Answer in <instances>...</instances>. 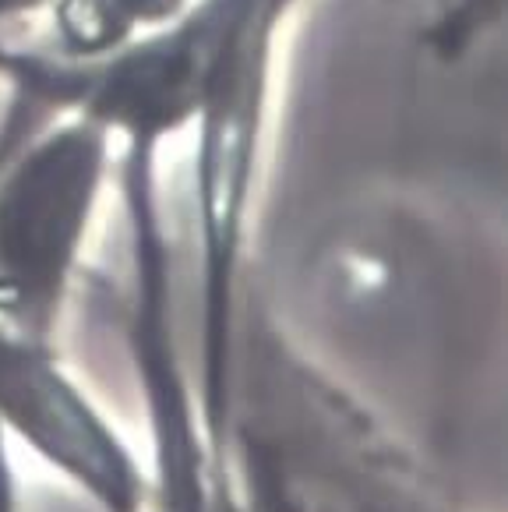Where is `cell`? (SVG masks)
I'll return each instance as SVG.
<instances>
[{
    "instance_id": "1",
    "label": "cell",
    "mask_w": 508,
    "mask_h": 512,
    "mask_svg": "<svg viewBox=\"0 0 508 512\" xmlns=\"http://www.w3.org/2000/svg\"><path fill=\"white\" fill-rule=\"evenodd\" d=\"M117 163L113 138L82 117L36 121L0 152V322L46 343Z\"/></svg>"
},
{
    "instance_id": "2",
    "label": "cell",
    "mask_w": 508,
    "mask_h": 512,
    "mask_svg": "<svg viewBox=\"0 0 508 512\" xmlns=\"http://www.w3.org/2000/svg\"><path fill=\"white\" fill-rule=\"evenodd\" d=\"M195 0H53L36 18L32 43L46 53L85 61L163 29Z\"/></svg>"
},
{
    "instance_id": "3",
    "label": "cell",
    "mask_w": 508,
    "mask_h": 512,
    "mask_svg": "<svg viewBox=\"0 0 508 512\" xmlns=\"http://www.w3.org/2000/svg\"><path fill=\"white\" fill-rule=\"evenodd\" d=\"M53 0H0V32H11L25 22H36Z\"/></svg>"
},
{
    "instance_id": "4",
    "label": "cell",
    "mask_w": 508,
    "mask_h": 512,
    "mask_svg": "<svg viewBox=\"0 0 508 512\" xmlns=\"http://www.w3.org/2000/svg\"><path fill=\"white\" fill-rule=\"evenodd\" d=\"M0 512H11V474L4 460V442H0Z\"/></svg>"
}]
</instances>
